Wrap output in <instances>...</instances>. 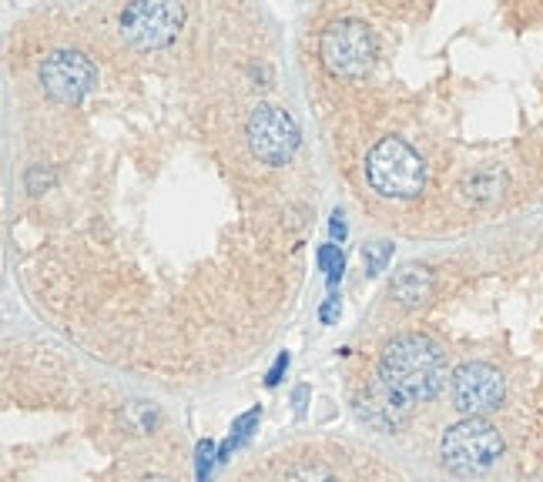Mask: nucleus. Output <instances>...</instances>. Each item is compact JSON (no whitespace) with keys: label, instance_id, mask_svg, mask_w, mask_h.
Listing matches in <instances>:
<instances>
[{"label":"nucleus","instance_id":"obj_1","mask_svg":"<svg viewBox=\"0 0 543 482\" xmlns=\"http://www.w3.org/2000/svg\"><path fill=\"white\" fill-rule=\"evenodd\" d=\"M379 375L409 402H430L446 385V355L426 335H396L383 349Z\"/></svg>","mask_w":543,"mask_h":482},{"label":"nucleus","instance_id":"obj_2","mask_svg":"<svg viewBox=\"0 0 543 482\" xmlns=\"http://www.w3.org/2000/svg\"><path fill=\"white\" fill-rule=\"evenodd\" d=\"M503 439L493 422L487 419H460L443 432L440 456L443 466L456 476H480L500 459Z\"/></svg>","mask_w":543,"mask_h":482},{"label":"nucleus","instance_id":"obj_3","mask_svg":"<svg viewBox=\"0 0 543 482\" xmlns=\"http://www.w3.org/2000/svg\"><path fill=\"white\" fill-rule=\"evenodd\" d=\"M366 178L386 198H416L423 191V158L403 138H383L366 158Z\"/></svg>","mask_w":543,"mask_h":482},{"label":"nucleus","instance_id":"obj_4","mask_svg":"<svg viewBox=\"0 0 543 482\" xmlns=\"http://www.w3.org/2000/svg\"><path fill=\"white\" fill-rule=\"evenodd\" d=\"M319 54H322V64L336 77L356 81V77H362L373 67L376 41L362 21H336L329 31H322Z\"/></svg>","mask_w":543,"mask_h":482},{"label":"nucleus","instance_id":"obj_5","mask_svg":"<svg viewBox=\"0 0 543 482\" xmlns=\"http://www.w3.org/2000/svg\"><path fill=\"white\" fill-rule=\"evenodd\" d=\"M185 21V7L171 4V0H141L121 11V34L138 51H158L175 41Z\"/></svg>","mask_w":543,"mask_h":482},{"label":"nucleus","instance_id":"obj_6","mask_svg":"<svg viewBox=\"0 0 543 482\" xmlns=\"http://www.w3.org/2000/svg\"><path fill=\"white\" fill-rule=\"evenodd\" d=\"M245 134H249V148L255 158L272 168L285 165L295 148H299V124H295L289 111L275 108V104H259L249 114Z\"/></svg>","mask_w":543,"mask_h":482},{"label":"nucleus","instance_id":"obj_7","mask_svg":"<svg viewBox=\"0 0 543 482\" xmlns=\"http://www.w3.org/2000/svg\"><path fill=\"white\" fill-rule=\"evenodd\" d=\"M507 395V379L490 362H463L453 372V406L466 419H483V412L500 409Z\"/></svg>","mask_w":543,"mask_h":482},{"label":"nucleus","instance_id":"obj_8","mask_svg":"<svg viewBox=\"0 0 543 482\" xmlns=\"http://www.w3.org/2000/svg\"><path fill=\"white\" fill-rule=\"evenodd\" d=\"M41 84L54 101L78 104L94 91L98 71H94L91 57H84L81 51H54L41 64Z\"/></svg>","mask_w":543,"mask_h":482},{"label":"nucleus","instance_id":"obj_9","mask_svg":"<svg viewBox=\"0 0 543 482\" xmlns=\"http://www.w3.org/2000/svg\"><path fill=\"white\" fill-rule=\"evenodd\" d=\"M356 409H359V416L366 419L369 426H376L379 432H396L406 426L413 402H409L406 395H399L383 375H376V379L366 385V392H362Z\"/></svg>","mask_w":543,"mask_h":482},{"label":"nucleus","instance_id":"obj_10","mask_svg":"<svg viewBox=\"0 0 543 482\" xmlns=\"http://www.w3.org/2000/svg\"><path fill=\"white\" fill-rule=\"evenodd\" d=\"M433 285H436V278H433L430 268L409 262V265L396 268L393 285H389V295H393L399 305L419 308V305H426L433 298Z\"/></svg>","mask_w":543,"mask_h":482},{"label":"nucleus","instance_id":"obj_11","mask_svg":"<svg viewBox=\"0 0 543 482\" xmlns=\"http://www.w3.org/2000/svg\"><path fill=\"white\" fill-rule=\"evenodd\" d=\"M259 419H262V409L255 406L249 412H242V416L232 422V436H228L222 442V449H218V462L228 459V452H235L238 446H245V442L252 439V432H255V426H259Z\"/></svg>","mask_w":543,"mask_h":482},{"label":"nucleus","instance_id":"obj_12","mask_svg":"<svg viewBox=\"0 0 543 482\" xmlns=\"http://www.w3.org/2000/svg\"><path fill=\"white\" fill-rule=\"evenodd\" d=\"M285 482H339V476L332 472L326 462H295V466L285 472Z\"/></svg>","mask_w":543,"mask_h":482},{"label":"nucleus","instance_id":"obj_13","mask_svg":"<svg viewBox=\"0 0 543 482\" xmlns=\"http://www.w3.org/2000/svg\"><path fill=\"white\" fill-rule=\"evenodd\" d=\"M316 258H319V268H322V272L329 275V288H336V285H339V278H342V272H346V258H342L339 245H322Z\"/></svg>","mask_w":543,"mask_h":482},{"label":"nucleus","instance_id":"obj_14","mask_svg":"<svg viewBox=\"0 0 543 482\" xmlns=\"http://www.w3.org/2000/svg\"><path fill=\"white\" fill-rule=\"evenodd\" d=\"M195 459H198L195 462V479L208 482V479H212V466L218 462V446L212 439H202V442H198V449H195Z\"/></svg>","mask_w":543,"mask_h":482},{"label":"nucleus","instance_id":"obj_15","mask_svg":"<svg viewBox=\"0 0 543 482\" xmlns=\"http://www.w3.org/2000/svg\"><path fill=\"white\" fill-rule=\"evenodd\" d=\"M389 255H393V245H389V241H373V245H366V252H362L366 272H369V275H379V272L386 268Z\"/></svg>","mask_w":543,"mask_h":482},{"label":"nucleus","instance_id":"obj_16","mask_svg":"<svg viewBox=\"0 0 543 482\" xmlns=\"http://www.w3.org/2000/svg\"><path fill=\"white\" fill-rule=\"evenodd\" d=\"M128 426L135 432H148L151 422H155V409H148L145 402H135V406H128Z\"/></svg>","mask_w":543,"mask_h":482},{"label":"nucleus","instance_id":"obj_17","mask_svg":"<svg viewBox=\"0 0 543 482\" xmlns=\"http://www.w3.org/2000/svg\"><path fill=\"white\" fill-rule=\"evenodd\" d=\"M51 181H54V175H51V171H44L41 165L27 171V191H41V185L47 188Z\"/></svg>","mask_w":543,"mask_h":482},{"label":"nucleus","instance_id":"obj_18","mask_svg":"<svg viewBox=\"0 0 543 482\" xmlns=\"http://www.w3.org/2000/svg\"><path fill=\"white\" fill-rule=\"evenodd\" d=\"M285 369H289V352H282L279 359H275V365H272V369H269V375H265V385H269V389H275V385L282 382Z\"/></svg>","mask_w":543,"mask_h":482},{"label":"nucleus","instance_id":"obj_19","mask_svg":"<svg viewBox=\"0 0 543 482\" xmlns=\"http://www.w3.org/2000/svg\"><path fill=\"white\" fill-rule=\"evenodd\" d=\"M336 308H339V298H336V295H329V302L322 305V312H319L322 322H332V318H336Z\"/></svg>","mask_w":543,"mask_h":482},{"label":"nucleus","instance_id":"obj_20","mask_svg":"<svg viewBox=\"0 0 543 482\" xmlns=\"http://www.w3.org/2000/svg\"><path fill=\"white\" fill-rule=\"evenodd\" d=\"M332 235H336L339 241L346 238V221H342V211H336V215H332Z\"/></svg>","mask_w":543,"mask_h":482},{"label":"nucleus","instance_id":"obj_21","mask_svg":"<svg viewBox=\"0 0 543 482\" xmlns=\"http://www.w3.org/2000/svg\"><path fill=\"white\" fill-rule=\"evenodd\" d=\"M306 395H309V389H306V385H299V389H295V395H292V402H295V409H306V406H302V402H306Z\"/></svg>","mask_w":543,"mask_h":482},{"label":"nucleus","instance_id":"obj_22","mask_svg":"<svg viewBox=\"0 0 543 482\" xmlns=\"http://www.w3.org/2000/svg\"><path fill=\"white\" fill-rule=\"evenodd\" d=\"M145 482H171V479H165V476H151V479H145Z\"/></svg>","mask_w":543,"mask_h":482}]
</instances>
